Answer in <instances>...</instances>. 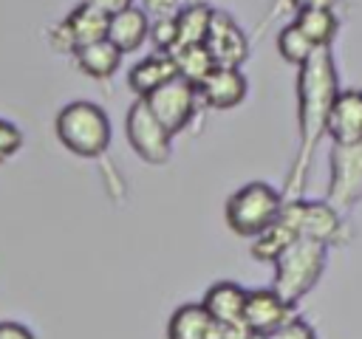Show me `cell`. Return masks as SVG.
Here are the masks:
<instances>
[{"label": "cell", "mask_w": 362, "mask_h": 339, "mask_svg": "<svg viewBox=\"0 0 362 339\" xmlns=\"http://www.w3.org/2000/svg\"><path fill=\"white\" fill-rule=\"evenodd\" d=\"M246 297L249 291L232 280H221L215 285L206 288L201 305L206 308V314L215 322H226V325H238L243 322V311H246Z\"/></svg>", "instance_id": "obj_15"}, {"label": "cell", "mask_w": 362, "mask_h": 339, "mask_svg": "<svg viewBox=\"0 0 362 339\" xmlns=\"http://www.w3.org/2000/svg\"><path fill=\"white\" fill-rule=\"evenodd\" d=\"M178 76V68H175V59L173 54H164V51H153L147 54L144 59H139L130 71H127V88L144 99L150 96L153 90H158L161 85H167L170 79Z\"/></svg>", "instance_id": "obj_14"}, {"label": "cell", "mask_w": 362, "mask_h": 339, "mask_svg": "<svg viewBox=\"0 0 362 339\" xmlns=\"http://www.w3.org/2000/svg\"><path fill=\"white\" fill-rule=\"evenodd\" d=\"M249 93V82L243 76L240 68H226V65H215L212 73L198 85V96L204 105L215 107V110H232L238 107Z\"/></svg>", "instance_id": "obj_11"}, {"label": "cell", "mask_w": 362, "mask_h": 339, "mask_svg": "<svg viewBox=\"0 0 362 339\" xmlns=\"http://www.w3.org/2000/svg\"><path fill=\"white\" fill-rule=\"evenodd\" d=\"M314 51H317V45L297 28V23H288V25L280 28V34H277V54L286 62H291V65L300 68Z\"/></svg>", "instance_id": "obj_23"}, {"label": "cell", "mask_w": 362, "mask_h": 339, "mask_svg": "<svg viewBox=\"0 0 362 339\" xmlns=\"http://www.w3.org/2000/svg\"><path fill=\"white\" fill-rule=\"evenodd\" d=\"M266 339H317V333H314V328L303 316H294L286 325H280L277 331L266 333Z\"/></svg>", "instance_id": "obj_25"}, {"label": "cell", "mask_w": 362, "mask_h": 339, "mask_svg": "<svg viewBox=\"0 0 362 339\" xmlns=\"http://www.w3.org/2000/svg\"><path fill=\"white\" fill-rule=\"evenodd\" d=\"M328 138L334 144H362V90H339L328 113Z\"/></svg>", "instance_id": "obj_12"}, {"label": "cell", "mask_w": 362, "mask_h": 339, "mask_svg": "<svg viewBox=\"0 0 362 339\" xmlns=\"http://www.w3.org/2000/svg\"><path fill=\"white\" fill-rule=\"evenodd\" d=\"M359 201H362V144H334L328 203L337 209H348Z\"/></svg>", "instance_id": "obj_7"}, {"label": "cell", "mask_w": 362, "mask_h": 339, "mask_svg": "<svg viewBox=\"0 0 362 339\" xmlns=\"http://www.w3.org/2000/svg\"><path fill=\"white\" fill-rule=\"evenodd\" d=\"M173 59H175V68H178V76L192 82L195 88L212 73L215 68V59L209 54V48L204 42H195V45H178L173 51Z\"/></svg>", "instance_id": "obj_21"}, {"label": "cell", "mask_w": 362, "mask_h": 339, "mask_svg": "<svg viewBox=\"0 0 362 339\" xmlns=\"http://www.w3.org/2000/svg\"><path fill=\"white\" fill-rule=\"evenodd\" d=\"M124 133L133 153L147 164H164L173 155V133L150 110L147 99H136L124 116Z\"/></svg>", "instance_id": "obj_6"}, {"label": "cell", "mask_w": 362, "mask_h": 339, "mask_svg": "<svg viewBox=\"0 0 362 339\" xmlns=\"http://www.w3.org/2000/svg\"><path fill=\"white\" fill-rule=\"evenodd\" d=\"M20 147H23V133H20V127L11 124V121H6V119H0V164L8 161Z\"/></svg>", "instance_id": "obj_26"}, {"label": "cell", "mask_w": 362, "mask_h": 339, "mask_svg": "<svg viewBox=\"0 0 362 339\" xmlns=\"http://www.w3.org/2000/svg\"><path fill=\"white\" fill-rule=\"evenodd\" d=\"M328 263V246L297 237L274 260V291L288 302H300L322 277Z\"/></svg>", "instance_id": "obj_3"}, {"label": "cell", "mask_w": 362, "mask_h": 339, "mask_svg": "<svg viewBox=\"0 0 362 339\" xmlns=\"http://www.w3.org/2000/svg\"><path fill=\"white\" fill-rule=\"evenodd\" d=\"M85 6H93L96 11H102V14H119V11H124L127 6H133V0H82Z\"/></svg>", "instance_id": "obj_30"}, {"label": "cell", "mask_w": 362, "mask_h": 339, "mask_svg": "<svg viewBox=\"0 0 362 339\" xmlns=\"http://www.w3.org/2000/svg\"><path fill=\"white\" fill-rule=\"evenodd\" d=\"M291 240H297V234L277 218L269 229H263L257 237H252V257L255 260H277V254L291 243Z\"/></svg>", "instance_id": "obj_22"}, {"label": "cell", "mask_w": 362, "mask_h": 339, "mask_svg": "<svg viewBox=\"0 0 362 339\" xmlns=\"http://www.w3.org/2000/svg\"><path fill=\"white\" fill-rule=\"evenodd\" d=\"M57 138L65 150L82 158H99L110 147V119L93 102H68L54 119Z\"/></svg>", "instance_id": "obj_2"}, {"label": "cell", "mask_w": 362, "mask_h": 339, "mask_svg": "<svg viewBox=\"0 0 362 339\" xmlns=\"http://www.w3.org/2000/svg\"><path fill=\"white\" fill-rule=\"evenodd\" d=\"M206 339H266V336H263V333L249 331L243 322H238V325L212 322V328H209V336H206Z\"/></svg>", "instance_id": "obj_27"}, {"label": "cell", "mask_w": 362, "mask_h": 339, "mask_svg": "<svg viewBox=\"0 0 362 339\" xmlns=\"http://www.w3.org/2000/svg\"><path fill=\"white\" fill-rule=\"evenodd\" d=\"M62 25H65V31L74 42V51L107 37V14H102V11H96L93 6H85V3L71 8V14L62 20Z\"/></svg>", "instance_id": "obj_17"}, {"label": "cell", "mask_w": 362, "mask_h": 339, "mask_svg": "<svg viewBox=\"0 0 362 339\" xmlns=\"http://www.w3.org/2000/svg\"><path fill=\"white\" fill-rule=\"evenodd\" d=\"M122 51L105 37V40H96L90 45H82L74 51V59H76V68L90 76V79H110L119 65H122Z\"/></svg>", "instance_id": "obj_16"}, {"label": "cell", "mask_w": 362, "mask_h": 339, "mask_svg": "<svg viewBox=\"0 0 362 339\" xmlns=\"http://www.w3.org/2000/svg\"><path fill=\"white\" fill-rule=\"evenodd\" d=\"M280 220L297 237H308L322 246H339L348 237L337 206H331L328 201H288L283 203Z\"/></svg>", "instance_id": "obj_5"}, {"label": "cell", "mask_w": 362, "mask_h": 339, "mask_svg": "<svg viewBox=\"0 0 362 339\" xmlns=\"http://www.w3.org/2000/svg\"><path fill=\"white\" fill-rule=\"evenodd\" d=\"M204 45L209 48L215 65L240 68L243 59L249 56V40H246L243 28L235 23V17L229 11H221V8L212 11V23H209Z\"/></svg>", "instance_id": "obj_9"}, {"label": "cell", "mask_w": 362, "mask_h": 339, "mask_svg": "<svg viewBox=\"0 0 362 339\" xmlns=\"http://www.w3.org/2000/svg\"><path fill=\"white\" fill-rule=\"evenodd\" d=\"M294 23L317 48H328L339 31V17L334 8H300Z\"/></svg>", "instance_id": "obj_19"}, {"label": "cell", "mask_w": 362, "mask_h": 339, "mask_svg": "<svg viewBox=\"0 0 362 339\" xmlns=\"http://www.w3.org/2000/svg\"><path fill=\"white\" fill-rule=\"evenodd\" d=\"M288 3L300 11V8H334L339 0H288Z\"/></svg>", "instance_id": "obj_31"}, {"label": "cell", "mask_w": 362, "mask_h": 339, "mask_svg": "<svg viewBox=\"0 0 362 339\" xmlns=\"http://www.w3.org/2000/svg\"><path fill=\"white\" fill-rule=\"evenodd\" d=\"M144 99H147L150 110L158 116V121L175 136L192 121L201 96H198V88L192 82L175 76L167 85H161L158 90H153L150 96H144Z\"/></svg>", "instance_id": "obj_8"}, {"label": "cell", "mask_w": 362, "mask_h": 339, "mask_svg": "<svg viewBox=\"0 0 362 339\" xmlns=\"http://www.w3.org/2000/svg\"><path fill=\"white\" fill-rule=\"evenodd\" d=\"M339 93L337 65L331 48H317L297 73V124H300V147L294 158V170L288 175V186L283 195H294L311 167V155L325 136L328 113L334 107V99Z\"/></svg>", "instance_id": "obj_1"}, {"label": "cell", "mask_w": 362, "mask_h": 339, "mask_svg": "<svg viewBox=\"0 0 362 339\" xmlns=\"http://www.w3.org/2000/svg\"><path fill=\"white\" fill-rule=\"evenodd\" d=\"M181 0H141V8L153 17V20H158V17H175L178 11H181Z\"/></svg>", "instance_id": "obj_28"}, {"label": "cell", "mask_w": 362, "mask_h": 339, "mask_svg": "<svg viewBox=\"0 0 362 339\" xmlns=\"http://www.w3.org/2000/svg\"><path fill=\"white\" fill-rule=\"evenodd\" d=\"M283 195L266 181H249L235 189L223 206L226 226L240 237H257L283 212Z\"/></svg>", "instance_id": "obj_4"}, {"label": "cell", "mask_w": 362, "mask_h": 339, "mask_svg": "<svg viewBox=\"0 0 362 339\" xmlns=\"http://www.w3.org/2000/svg\"><path fill=\"white\" fill-rule=\"evenodd\" d=\"M150 40H153L156 51L173 54L178 48V25H175V17H158V20H153Z\"/></svg>", "instance_id": "obj_24"}, {"label": "cell", "mask_w": 362, "mask_h": 339, "mask_svg": "<svg viewBox=\"0 0 362 339\" xmlns=\"http://www.w3.org/2000/svg\"><path fill=\"white\" fill-rule=\"evenodd\" d=\"M297 302H288L280 297L274 288H255L246 297V311H243V325L255 333H272L288 319L297 316Z\"/></svg>", "instance_id": "obj_10"}, {"label": "cell", "mask_w": 362, "mask_h": 339, "mask_svg": "<svg viewBox=\"0 0 362 339\" xmlns=\"http://www.w3.org/2000/svg\"><path fill=\"white\" fill-rule=\"evenodd\" d=\"M212 6H206L204 0H192L184 3L181 11L175 14V25H178V45H195L206 40L209 23H212Z\"/></svg>", "instance_id": "obj_20"}, {"label": "cell", "mask_w": 362, "mask_h": 339, "mask_svg": "<svg viewBox=\"0 0 362 339\" xmlns=\"http://www.w3.org/2000/svg\"><path fill=\"white\" fill-rule=\"evenodd\" d=\"M212 316L201 302H184L170 314L167 339H206L212 328Z\"/></svg>", "instance_id": "obj_18"}, {"label": "cell", "mask_w": 362, "mask_h": 339, "mask_svg": "<svg viewBox=\"0 0 362 339\" xmlns=\"http://www.w3.org/2000/svg\"><path fill=\"white\" fill-rule=\"evenodd\" d=\"M0 339H37L31 328H25L23 322L14 319H3L0 322Z\"/></svg>", "instance_id": "obj_29"}, {"label": "cell", "mask_w": 362, "mask_h": 339, "mask_svg": "<svg viewBox=\"0 0 362 339\" xmlns=\"http://www.w3.org/2000/svg\"><path fill=\"white\" fill-rule=\"evenodd\" d=\"M150 25L153 17L141 6H127L124 11L107 17V40L122 54H133L150 40Z\"/></svg>", "instance_id": "obj_13"}]
</instances>
